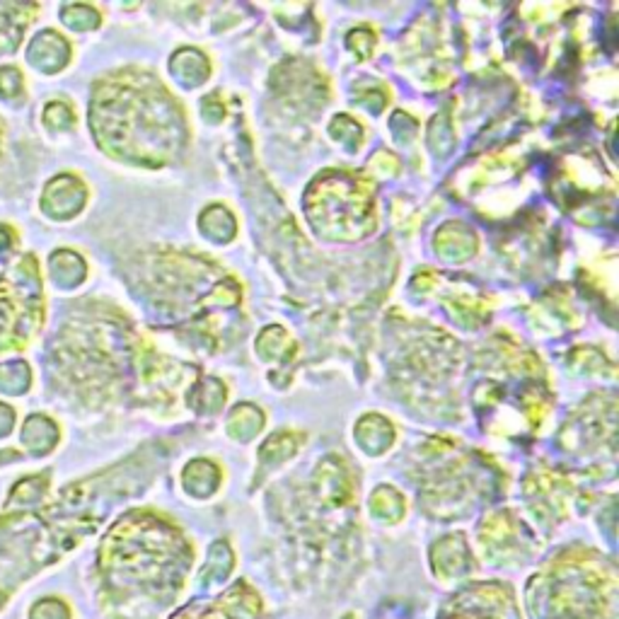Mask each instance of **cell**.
I'll list each match as a JSON object with an SVG mask.
<instances>
[{
    "instance_id": "obj_1",
    "label": "cell",
    "mask_w": 619,
    "mask_h": 619,
    "mask_svg": "<svg viewBox=\"0 0 619 619\" xmlns=\"http://www.w3.org/2000/svg\"><path fill=\"white\" fill-rule=\"evenodd\" d=\"M44 319V295L37 259L20 257L0 276V353L20 351L32 339Z\"/></svg>"
},
{
    "instance_id": "obj_2",
    "label": "cell",
    "mask_w": 619,
    "mask_h": 619,
    "mask_svg": "<svg viewBox=\"0 0 619 619\" xmlns=\"http://www.w3.org/2000/svg\"><path fill=\"white\" fill-rule=\"evenodd\" d=\"M85 204V187L71 175H58L47 184L41 208L51 218H71Z\"/></svg>"
},
{
    "instance_id": "obj_3",
    "label": "cell",
    "mask_w": 619,
    "mask_h": 619,
    "mask_svg": "<svg viewBox=\"0 0 619 619\" xmlns=\"http://www.w3.org/2000/svg\"><path fill=\"white\" fill-rule=\"evenodd\" d=\"M68 56H71V48H68L64 37L56 32L37 34L30 48H27L30 64L37 65L41 73L61 71L68 64Z\"/></svg>"
},
{
    "instance_id": "obj_4",
    "label": "cell",
    "mask_w": 619,
    "mask_h": 619,
    "mask_svg": "<svg viewBox=\"0 0 619 619\" xmlns=\"http://www.w3.org/2000/svg\"><path fill=\"white\" fill-rule=\"evenodd\" d=\"M37 8L20 3H0V51H15L24 27L32 22Z\"/></svg>"
},
{
    "instance_id": "obj_5",
    "label": "cell",
    "mask_w": 619,
    "mask_h": 619,
    "mask_svg": "<svg viewBox=\"0 0 619 619\" xmlns=\"http://www.w3.org/2000/svg\"><path fill=\"white\" fill-rule=\"evenodd\" d=\"M22 440L32 448L34 453H44V450H48L54 445L56 426L47 416H32V419H27V423H24Z\"/></svg>"
},
{
    "instance_id": "obj_6",
    "label": "cell",
    "mask_w": 619,
    "mask_h": 619,
    "mask_svg": "<svg viewBox=\"0 0 619 619\" xmlns=\"http://www.w3.org/2000/svg\"><path fill=\"white\" fill-rule=\"evenodd\" d=\"M30 380H32L30 365L22 363V361L0 365V392H5V395H22L24 389L30 388Z\"/></svg>"
},
{
    "instance_id": "obj_7",
    "label": "cell",
    "mask_w": 619,
    "mask_h": 619,
    "mask_svg": "<svg viewBox=\"0 0 619 619\" xmlns=\"http://www.w3.org/2000/svg\"><path fill=\"white\" fill-rule=\"evenodd\" d=\"M80 257H75L73 252H65V249H58L54 257H51V274L61 283V286H75L78 278L73 276V264H78Z\"/></svg>"
},
{
    "instance_id": "obj_8",
    "label": "cell",
    "mask_w": 619,
    "mask_h": 619,
    "mask_svg": "<svg viewBox=\"0 0 619 619\" xmlns=\"http://www.w3.org/2000/svg\"><path fill=\"white\" fill-rule=\"evenodd\" d=\"M24 90L22 73L13 68V65H3L0 68V100H10V97H20Z\"/></svg>"
},
{
    "instance_id": "obj_9",
    "label": "cell",
    "mask_w": 619,
    "mask_h": 619,
    "mask_svg": "<svg viewBox=\"0 0 619 619\" xmlns=\"http://www.w3.org/2000/svg\"><path fill=\"white\" fill-rule=\"evenodd\" d=\"M64 22L75 27V30H90V27H95L100 22V17L88 5H71V8L64 10Z\"/></svg>"
},
{
    "instance_id": "obj_10",
    "label": "cell",
    "mask_w": 619,
    "mask_h": 619,
    "mask_svg": "<svg viewBox=\"0 0 619 619\" xmlns=\"http://www.w3.org/2000/svg\"><path fill=\"white\" fill-rule=\"evenodd\" d=\"M44 121L51 128H68L73 126V111L64 102H51L44 111Z\"/></svg>"
},
{
    "instance_id": "obj_11",
    "label": "cell",
    "mask_w": 619,
    "mask_h": 619,
    "mask_svg": "<svg viewBox=\"0 0 619 619\" xmlns=\"http://www.w3.org/2000/svg\"><path fill=\"white\" fill-rule=\"evenodd\" d=\"M15 423V412L8 405H0V436H8Z\"/></svg>"
},
{
    "instance_id": "obj_12",
    "label": "cell",
    "mask_w": 619,
    "mask_h": 619,
    "mask_svg": "<svg viewBox=\"0 0 619 619\" xmlns=\"http://www.w3.org/2000/svg\"><path fill=\"white\" fill-rule=\"evenodd\" d=\"M15 245V231L8 225H0V252H8Z\"/></svg>"
}]
</instances>
